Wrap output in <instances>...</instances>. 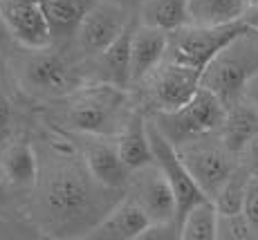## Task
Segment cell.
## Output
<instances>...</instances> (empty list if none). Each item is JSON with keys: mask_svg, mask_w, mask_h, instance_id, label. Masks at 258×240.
Returning <instances> with one entry per match:
<instances>
[{"mask_svg": "<svg viewBox=\"0 0 258 240\" xmlns=\"http://www.w3.org/2000/svg\"><path fill=\"white\" fill-rule=\"evenodd\" d=\"M191 23L198 25H227L242 21L247 0H188Z\"/></svg>", "mask_w": 258, "mask_h": 240, "instance_id": "cell-22", "label": "cell"}, {"mask_svg": "<svg viewBox=\"0 0 258 240\" xmlns=\"http://www.w3.org/2000/svg\"><path fill=\"white\" fill-rule=\"evenodd\" d=\"M16 137V103L0 86V148Z\"/></svg>", "mask_w": 258, "mask_h": 240, "instance_id": "cell-26", "label": "cell"}, {"mask_svg": "<svg viewBox=\"0 0 258 240\" xmlns=\"http://www.w3.org/2000/svg\"><path fill=\"white\" fill-rule=\"evenodd\" d=\"M216 240H256V233L242 211H234V213L218 211Z\"/></svg>", "mask_w": 258, "mask_h": 240, "instance_id": "cell-25", "label": "cell"}, {"mask_svg": "<svg viewBox=\"0 0 258 240\" xmlns=\"http://www.w3.org/2000/svg\"><path fill=\"white\" fill-rule=\"evenodd\" d=\"M258 72V29L247 27L220 49L202 72V88L211 90L225 106L242 97L247 81Z\"/></svg>", "mask_w": 258, "mask_h": 240, "instance_id": "cell-4", "label": "cell"}, {"mask_svg": "<svg viewBox=\"0 0 258 240\" xmlns=\"http://www.w3.org/2000/svg\"><path fill=\"white\" fill-rule=\"evenodd\" d=\"M251 175L245 166H238L234 168V173L227 177V182L220 187V191L216 193L213 198V204L220 213H234V211H242V204H245V196H247V189H249L251 182Z\"/></svg>", "mask_w": 258, "mask_h": 240, "instance_id": "cell-24", "label": "cell"}, {"mask_svg": "<svg viewBox=\"0 0 258 240\" xmlns=\"http://www.w3.org/2000/svg\"><path fill=\"white\" fill-rule=\"evenodd\" d=\"M148 137H151V146H153V157H155V164L164 171V175L168 177L173 187V193H175V200H177V224H180L182 216L193 207L198 204L200 200H205L207 196L200 191L198 182L193 179V175L188 173L186 164L182 162L180 153L177 148L173 146L171 142L148 122Z\"/></svg>", "mask_w": 258, "mask_h": 240, "instance_id": "cell-11", "label": "cell"}, {"mask_svg": "<svg viewBox=\"0 0 258 240\" xmlns=\"http://www.w3.org/2000/svg\"><path fill=\"white\" fill-rule=\"evenodd\" d=\"M52 159H41V173L34 187V213L41 231L52 236H86L117 202L115 189L103 187L88 171L86 159L74 157V151L61 146V139L47 137ZM41 157V155H38Z\"/></svg>", "mask_w": 258, "mask_h": 240, "instance_id": "cell-1", "label": "cell"}, {"mask_svg": "<svg viewBox=\"0 0 258 240\" xmlns=\"http://www.w3.org/2000/svg\"><path fill=\"white\" fill-rule=\"evenodd\" d=\"M135 18L137 16H133L131 7L121 0H94L74 32V49L86 61H92L126 32Z\"/></svg>", "mask_w": 258, "mask_h": 240, "instance_id": "cell-7", "label": "cell"}, {"mask_svg": "<svg viewBox=\"0 0 258 240\" xmlns=\"http://www.w3.org/2000/svg\"><path fill=\"white\" fill-rule=\"evenodd\" d=\"M238 164L245 166L254 177H258V133L242 146V151L238 153Z\"/></svg>", "mask_w": 258, "mask_h": 240, "instance_id": "cell-28", "label": "cell"}, {"mask_svg": "<svg viewBox=\"0 0 258 240\" xmlns=\"http://www.w3.org/2000/svg\"><path fill=\"white\" fill-rule=\"evenodd\" d=\"M258 7V0H247V9H256Z\"/></svg>", "mask_w": 258, "mask_h": 240, "instance_id": "cell-32", "label": "cell"}, {"mask_svg": "<svg viewBox=\"0 0 258 240\" xmlns=\"http://www.w3.org/2000/svg\"><path fill=\"white\" fill-rule=\"evenodd\" d=\"M14 196H16V191L9 187L7 179H5L3 173H0V218H7V216H14V213H16Z\"/></svg>", "mask_w": 258, "mask_h": 240, "instance_id": "cell-29", "label": "cell"}, {"mask_svg": "<svg viewBox=\"0 0 258 240\" xmlns=\"http://www.w3.org/2000/svg\"><path fill=\"white\" fill-rule=\"evenodd\" d=\"M227 106L218 94L202 88L193 94L184 106L175 110H162V112H146L148 122L157 128L175 148L184 146L198 137L218 133L225 119Z\"/></svg>", "mask_w": 258, "mask_h": 240, "instance_id": "cell-5", "label": "cell"}, {"mask_svg": "<svg viewBox=\"0 0 258 240\" xmlns=\"http://www.w3.org/2000/svg\"><path fill=\"white\" fill-rule=\"evenodd\" d=\"M218 233V209L213 200L205 198L182 216L180 238L182 240H216Z\"/></svg>", "mask_w": 258, "mask_h": 240, "instance_id": "cell-23", "label": "cell"}, {"mask_svg": "<svg viewBox=\"0 0 258 240\" xmlns=\"http://www.w3.org/2000/svg\"><path fill=\"white\" fill-rule=\"evenodd\" d=\"M249 25L242 21L227 23V25H198L188 23L184 27L168 34V52L166 58L177 63L198 68L205 72V68L213 61L218 52L225 45H229L238 34H242Z\"/></svg>", "mask_w": 258, "mask_h": 240, "instance_id": "cell-6", "label": "cell"}, {"mask_svg": "<svg viewBox=\"0 0 258 240\" xmlns=\"http://www.w3.org/2000/svg\"><path fill=\"white\" fill-rule=\"evenodd\" d=\"M0 173L16 193H32L41 173V157L32 139L16 137L0 148Z\"/></svg>", "mask_w": 258, "mask_h": 240, "instance_id": "cell-14", "label": "cell"}, {"mask_svg": "<svg viewBox=\"0 0 258 240\" xmlns=\"http://www.w3.org/2000/svg\"><path fill=\"white\" fill-rule=\"evenodd\" d=\"M258 133V110L247 101L245 97H238L225 110V119L220 124V139L225 146L238 157L247 142Z\"/></svg>", "mask_w": 258, "mask_h": 240, "instance_id": "cell-19", "label": "cell"}, {"mask_svg": "<svg viewBox=\"0 0 258 240\" xmlns=\"http://www.w3.org/2000/svg\"><path fill=\"white\" fill-rule=\"evenodd\" d=\"M142 83H146V112L184 106L202 86V70L164 58Z\"/></svg>", "mask_w": 258, "mask_h": 240, "instance_id": "cell-9", "label": "cell"}, {"mask_svg": "<svg viewBox=\"0 0 258 240\" xmlns=\"http://www.w3.org/2000/svg\"><path fill=\"white\" fill-rule=\"evenodd\" d=\"M242 97H245L247 101H249L251 106H254V108L258 110V72L249 79V81H247L245 90H242Z\"/></svg>", "mask_w": 258, "mask_h": 240, "instance_id": "cell-30", "label": "cell"}, {"mask_svg": "<svg viewBox=\"0 0 258 240\" xmlns=\"http://www.w3.org/2000/svg\"><path fill=\"white\" fill-rule=\"evenodd\" d=\"M151 218L140 204L121 196L108 209V213L86 233L90 240H135L142 238L151 227Z\"/></svg>", "mask_w": 258, "mask_h": 240, "instance_id": "cell-15", "label": "cell"}, {"mask_svg": "<svg viewBox=\"0 0 258 240\" xmlns=\"http://www.w3.org/2000/svg\"><path fill=\"white\" fill-rule=\"evenodd\" d=\"M168 52V32L135 21L131 45V88L142 86V81L153 72Z\"/></svg>", "mask_w": 258, "mask_h": 240, "instance_id": "cell-16", "label": "cell"}, {"mask_svg": "<svg viewBox=\"0 0 258 240\" xmlns=\"http://www.w3.org/2000/svg\"><path fill=\"white\" fill-rule=\"evenodd\" d=\"M9 38V32H7V27H5V23H3V16H0V47H3V43Z\"/></svg>", "mask_w": 258, "mask_h": 240, "instance_id": "cell-31", "label": "cell"}, {"mask_svg": "<svg viewBox=\"0 0 258 240\" xmlns=\"http://www.w3.org/2000/svg\"><path fill=\"white\" fill-rule=\"evenodd\" d=\"M81 137L86 142L81 146V155L92 177L108 189L123 191L133 171L121 159L117 137H97V135H81Z\"/></svg>", "mask_w": 258, "mask_h": 240, "instance_id": "cell-13", "label": "cell"}, {"mask_svg": "<svg viewBox=\"0 0 258 240\" xmlns=\"http://www.w3.org/2000/svg\"><path fill=\"white\" fill-rule=\"evenodd\" d=\"M92 3L94 0H41L54 45L72 43L83 14L88 12Z\"/></svg>", "mask_w": 258, "mask_h": 240, "instance_id": "cell-20", "label": "cell"}, {"mask_svg": "<svg viewBox=\"0 0 258 240\" xmlns=\"http://www.w3.org/2000/svg\"><path fill=\"white\" fill-rule=\"evenodd\" d=\"M18 54L12 61V77L21 92L32 99H63L83 86L79 68L66 54L49 47H36ZM88 83V81H86Z\"/></svg>", "mask_w": 258, "mask_h": 240, "instance_id": "cell-3", "label": "cell"}, {"mask_svg": "<svg viewBox=\"0 0 258 240\" xmlns=\"http://www.w3.org/2000/svg\"><path fill=\"white\" fill-rule=\"evenodd\" d=\"M137 21L171 34L191 23L188 0H142Z\"/></svg>", "mask_w": 258, "mask_h": 240, "instance_id": "cell-21", "label": "cell"}, {"mask_svg": "<svg viewBox=\"0 0 258 240\" xmlns=\"http://www.w3.org/2000/svg\"><path fill=\"white\" fill-rule=\"evenodd\" d=\"M0 16L9 38L21 47L36 49L54 45L41 0H0Z\"/></svg>", "mask_w": 258, "mask_h": 240, "instance_id": "cell-12", "label": "cell"}, {"mask_svg": "<svg viewBox=\"0 0 258 240\" xmlns=\"http://www.w3.org/2000/svg\"><path fill=\"white\" fill-rule=\"evenodd\" d=\"M56 122L77 135L117 137L135 112L128 88L112 83H83L68 97L58 99Z\"/></svg>", "mask_w": 258, "mask_h": 240, "instance_id": "cell-2", "label": "cell"}, {"mask_svg": "<svg viewBox=\"0 0 258 240\" xmlns=\"http://www.w3.org/2000/svg\"><path fill=\"white\" fill-rule=\"evenodd\" d=\"M177 153H180L182 162L186 164L188 173L198 182L200 191L209 200L216 198L220 187L238 166V157L225 146L218 133L193 139L177 148Z\"/></svg>", "mask_w": 258, "mask_h": 240, "instance_id": "cell-8", "label": "cell"}, {"mask_svg": "<svg viewBox=\"0 0 258 240\" xmlns=\"http://www.w3.org/2000/svg\"><path fill=\"white\" fill-rule=\"evenodd\" d=\"M242 213L249 220L251 229H254V233H256V240H258V177H251V182H249L245 204H242Z\"/></svg>", "mask_w": 258, "mask_h": 240, "instance_id": "cell-27", "label": "cell"}, {"mask_svg": "<svg viewBox=\"0 0 258 240\" xmlns=\"http://www.w3.org/2000/svg\"><path fill=\"white\" fill-rule=\"evenodd\" d=\"M123 196L140 204L153 224L177 222V200L173 187L155 162L135 168L128 177Z\"/></svg>", "mask_w": 258, "mask_h": 240, "instance_id": "cell-10", "label": "cell"}, {"mask_svg": "<svg viewBox=\"0 0 258 240\" xmlns=\"http://www.w3.org/2000/svg\"><path fill=\"white\" fill-rule=\"evenodd\" d=\"M137 21V18H135ZM133 27L126 29L119 38H115L99 56L92 58V66L97 70V79L94 81H103V83H112L119 88H128L131 90V45H133Z\"/></svg>", "mask_w": 258, "mask_h": 240, "instance_id": "cell-17", "label": "cell"}, {"mask_svg": "<svg viewBox=\"0 0 258 240\" xmlns=\"http://www.w3.org/2000/svg\"><path fill=\"white\" fill-rule=\"evenodd\" d=\"M117 146L121 153V159L131 171L155 162L151 137H148V114L144 108H137L123 126V131L117 135Z\"/></svg>", "mask_w": 258, "mask_h": 240, "instance_id": "cell-18", "label": "cell"}]
</instances>
